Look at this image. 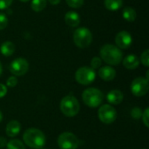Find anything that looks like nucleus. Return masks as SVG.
<instances>
[{
    "mask_svg": "<svg viewBox=\"0 0 149 149\" xmlns=\"http://www.w3.org/2000/svg\"><path fill=\"white\" fill-rule=\"evenodd\" d=\"M100 54L101 58L107 64L111 65H119L121 62L123 57V54L120 48L111 44H107L103 45L100 51Z\"/></svg>",
    "mask_w": 149,
    "mask_h": 149,
    "instance_id": "nucleus-1",
    "label": "nucleus"
},
{
    "mask_svg": "<svg viewBox=\"0 0 149 149\" xmlns=\"http://www.w3.org/2000/svg\"><path fill=\"white\" fill-rule=\"evenodd\" d=\"M23 139L28 147L33 149L42 148L45 144V136L44 133L37 128H29L25 130Z\"/></svg>",
    "mask_w": 149,
    "mask_h": 149,
    "instance_id": "nucleus-2",
    "label": "nucleus"
},
{
    "mask_svg": "<svg viewBox=\"0 0 149 149\" xmlns=\"http://www.w3.org/2000/svg\"><path fill=\"white\" fill-rule=\"evenodd\" d=\"M60 110L67 117L76 116L79 112V103L72 95H67L61 100Z\"/></svg>",
    "mask_w": 149,
    "mask_h": 149,
    "instance_id": "nucleus-3",
    "label": "nucleus"
},
{
    "mask_svg": "<svg viewBox=\"0 0 149 149\" xmlns=\"http://www.w3.org/2000/svg\"><path fill=\"white\" fill-rule=\"evenodd\" d=\"M82 100L87 107H97L102 103L104 100V95L102 92L99 89L87 88L82 93Z\"/></svg>",
    "mask_w": 149,
    "mask_h": 149,
    "instance_id": "nucleus-4",
    "label": "nucleus"
},
{
    "mask_svg": "<svg viewBox=\"0 0 149 149\" xmlns=\"http://www.w3.org/2000/svg\"><path fill=\"white\" fill-rule=\"evenodd\" d=\"M92 40V32L86 27L78 28L73 33V41L75 45L79 48H86L91 45Z\"/></svg>",
    "mask_w": 149,
    "mask_h": 149,
    "instance_id": "nucleus-5",
    "label": "nucleus"
},
{
    "mask_svg": "<svg viewBox=\"0 0 149 149\" xmlns=\"http://www.w3.org/2000/svg\"><path fill=\"white\" fill-rule=\"evenodd\" d=\"M96 73L91 67L83 66L77 70L75 73V79L78 83L86 86L93 83L95 79Z\"/></svg>",
    "mask_w": 149,
    "mask_h": 149,
    "instance_id": "nucleus-6",
    "label": "nucleus"
},
{
    "mask_svg": "<svg viewBox=\"0 0 149 149\" xmlns=\"http://www.w3.org/2000/svg\"><path fill=\"white\" fill-rule=\"evenodd\" d=\"M58 145L60 149H77L79 145V141L73 134L65 132L58 136Z\"/></svg>",
    "mask_w": 149,
    "mask_h": 149,
    "instance_id": "nucleus-7",
    "label": "nucleus"
},
{
    "mask_svg": "<svg viewBox=\"0 0 149 149\" xmlns=\"http://www.w3.org/2000/svg\"><path fill=\"white\" fill-rule=\"evenodd\" d=\"M98 116L101 122L105 124H111L116 120L117 112L112 106L103 105L98 111Z\"/></svg>",
    "mask_w": 149,
    "mask_h": 149,
    "instance_id": "nucleus-8",
    "label": "nucleus"
},
{
    "mask_svg": "<svg viewBox=\"0 0 149 149\" xmlns=\"http://www.w3.org/2000/svg\"><path fill=\"white\" fill-rule=\"evenodd\" d=\"M9 69L10 72L15 76H23L27 72L29 69V64L26 59L23 58H18L14 59L10 63Z\"/></svg>",
    "mask_w": 149,
    "mask_h": 149,
    "instance_id": "nucleus-9",
    "label": "nucleus"
},
{
    "mask_svg": "<svg viewBox=\"0 0 149 149\" xmlns=\"http://www.w3.org/2000/svg\"><path fill=\"white\" fill-rule=\"evenodd\" d=\"M148 81L142 77L134 79L131 84V91L133 94L138 97L144 96L145 94H147V93L148 92Z\"/></svg>",
    "mask_w": 149,
    "mask_h": 149,
    "instance_id": "nucleus-10",
    "label": "nucleus"
},
{
    "mask_svg": "<svg viewBox=\"0 0 149 149\" xmlns=\"http://www.w3.org/2000/svg\"><path fill=\"white\" fill-rule=\"evenodd\" d=\"M132 37L128 31H120L115 37V43L118 48L121 49H127L132 45Z\"/></svg>",
    "mask_w": 149,
    "mask_h": 149,
    "instance_id": "nucleus-11",
    "label": "nucleus"
},
{
    "mask_svg": "<svg viewBox=\"0 0 149 149\" xmlns=\"http://www.w3.org/2000/svg\"><path fill=\"white\" fill-rule=\"evenodd\" d=\"M99 76L105 81H111L115 78L116 72L111 66H103L99 70Z\"/></svg>",
    "mask_w": 149,
    "mask_h": 149,
    "instance_id": "nucleus-12",
    "label": "nucleus"
},
{
    "mask_svg": "<svg viewBox=\"0 0 149 149\" xmlns=\"http://www.w3.org/2000/svg\"><path fill=\"white\" fill-rule=\"evenodd\" d=\"M65 22L71 27H76L80 23V17L76 11H68L65 15Z\"/></svg>",
    "mask_w": 149,
    "mask_h": 149,
    "instance_id": "nucleus-13",
    "label": "nucleus"
},
{
    "mask_svg": "<svg viewBox=\"0 0 149 149\" xmlns=\"http://www.w3.org/2000/svg\"><path fill=\"white\" fill-rule=\"evenodd\" d=\"M140 65V60L136 55L130 54L127 55L124 59H123V65L129 70H134L136 69Z\"/></svg>",
    "mask_w": 149,
    "mask_h": 149,
    "instance_id": "nucleus-14",
    "label": "nucleus"
},
{
    "mask_svg": "<svg viewBox=\"0 0 149 149\" xmlns=\"http://www.w3.org/2000/svg\"><path fill=\"white\" fill-rule=\"evenodd\" d=\"M123 98H124V96H123L122 92H120L119 90H112L108 93V94L107 96L108 102L113 105L120 104L123 100Z\"/></svg>",
    "mask_w": 149,
    "mask_h": 149,
    "instance_id": "nucleus-15",
    "label": "nucleus"
},
{
    "mask_svg": "<svg viewBox=\"0 0 149 149\" xmlns=\"http://www.w3.org/2000/svg\"><path fill=\"white\" fill-rule=\"evenodd\" d=\"M20 129H21L20 123L17 120H11L6 126V134L9 137H15L19 134Z\"/></svg>",
    "mask_w": 149,
    "mask_h": 149,
    "instance_id": "nucleus-16",
    "label": "nucleus"
},
{
    "mask_svg": "<svg viewBox=\"0 0 149 149\" xmlns=\"http://www.w3.org/2000/svg\"><path fill=\"white\" fill-rule=\"evenodd\" d=\"M15 45L10 42V41H5L2 44L1 47H0V51H1V53L5 56V57H10L11 56L14 52H15Z\"/></svg>",
    "mask_w": 149,
    "mask_h": 149,
    "instance_id": "nucleus-17",
    "label": "nucleus"
},
{
    "mask_svg": "<svg viewBox=\"0 0 149 149\" xmlns=\"http://www.w3.org/2000/svg\"><path fill=\"white\" fill-rule=\"evenodd\" d=\"M123 4V0H105V6L109 10H117Z\"/></svg>",
    "mask_w": 149,
    "mask_h": 149,
    "instance_id": "nucleus-18",
    "label": "nucleus"
},
{
    "mask_svg": "<svg viewBox=\"0 0 149 149\" xmlns=\"http://www.w3.org/2000/svg\"><path fill=\"white\" fill-rule=\"evenodd\" d=\"M122 15H123V17L128 22H134L136 18V11L131 7L124 8L122 11Z\"/></svg>",
    "mask_w": 149,
    "mask_h": 149,
    "instance_id": "nucleus-19",
    "label": "nucleus"
},
{
    "mask_svg": "<svg viewBox=\"0 0 149 149\" xmlns=\"http://www.w3.org/2000/svg\"><path fill=\"white\" fill-rule=\"evenodd\" d=\"M45 6H46V0H32L31 3V9L36 12H39L43 10L45 8Z\"/></svg>",
    "mask_w": 149,
    "mask_h": 149,
    "instance_id": "nucleus-20",
    "label": "nucleus"
},
{
    "mask_svg": "<svg viewBox=\"0 0 149 149\" xmlns=\"http://www.w3.org/2000/svg\"><path fill=\"white\" fill-rule=\"evenodd\" d=\"M7 149H25L24 145L19 140H11L6 144Z\"/></svg>",
    "mask_w": 149,
    "mask_h": 149,
    "instance_id": "nucleus-21",
    "label": "nucleus"
},
{
    "mask_svg": "<svg viewBox=\"0 0 149 149\" xmlns=\"http://www.w3.org/2000/svg\"><path fill=\"white\" fill-rule=\"evenodd\" d=\"M65 1L66 3L72 8H80L84 3V0H65Z\"/></svg>",
    "mask_w": 149,
    "mask_h": 149,
    "instance_id": "nucleus-22",
    "label": "nucleus"
},
{
    "mask_svg": "<svg viewBox=\"0 0 149 149\" xmlns=\"http://www.w3.org/2000/svg\"><path fill=\"white\" fill-rule=\"evenodd\" d=\"M141 61L145 66H149V51L148 49L142 52L141 56Z\"/></svg>",
    "mask_w": 149,
    "mask_h": 149,
    "instance_id": "nucleus-23",
    "label": "nucleus"
},
{
    "mask_svg": "<svg viewBox=\"0 0 149 149\" xmlns=\"http://www.w3.org/2000/svg\"><path fill=\"white\" fill-rule=\"evenodd\" d=\"M101 63H102V62H101L100 58H99V57H94V58H93L92 60H91V68H93V70H94V69H98V68L100 67Z\"/></svg>",
    "mask_w": 149,
    "mask_h": 149,
    "instance_id": "nucleus-24",
    "label": "nucleus"
},
{
    "mask_svg": "<svg viewBox=\"0 0 149 149\" xmlns=\"http://www.w3.org/2000/svg\"><path fill=\"white\" fill-rule=\"evenodd\" d=\"M8 24V18L4 13H0V30L6 28Z\"/></svg>",
    "mask_w": 149,
    "mask_h": 149,
    "instance_id": "nucleus-25",
    "label": "nucleus"
},
{
    "mask_svg": "<svg viewBox=\"0 0 149 149\" xmlns=\"http://www.w3.org/2000/svg\"><path fill=\"white\" fill-rule=\"evenodd\" d=\"M141 115H142V111L141 110V108L134 107V108L132 109V111H131V116L134 119L138 120V119H140L141 117Z\"/></svg>",
    "mask_w": 149,
    "mask_h": 149,
    "instance_id": "nucleus-26",
    "label": "nucleus"
},
{
    "mask_svg": "<svg viewBox=\"0 0 149 149\" xmlns=\"http://www.w3.org/2000/svg\"><path fill=\"white\" fill-rule=\"evenodd\" d=\"M142 121L144 123V125L147 127H149V109L148 108H146L145 111L142 113Z\"/></svg>",
    "mask_w": 149,
    "mask_h": 149,
    "instance_id": "nucleus-27",
    "label": "nucleus"
},
{
    "mask_svg": "<svg viewBox=\"0 0 149 149\" xmlns=\"http://www.w3.org/2000/svg\"><path fill=\"white\" fill-rule=\"evenodd\" d=\"M13 0H0V10L8 9L12 3Z\"/></svg>",
    "mask_w": 149,
    "mask_h": 149,
    "instance_id": "nucleus-28",
    "label": "nucleus"
},
{
    "mask_svg": "<svg viewBox=\"0 0 149 149\" xmlns=\"http://www.w3.org/2000/svg\"><path fill=\"white\" fill-rule=\"evenodd\" d=\"M6 84H7V86L14 87V86H16L17 84V78H16L15 76H11V77H10V78L7 79Z\"/></svg>",
    "mask_w": 149,
    "mask_h": 149,
    "instance_id": "nucleus-29",
    "label": "nucleus"
},
{
    "mask_svg": "<svg viewBox=\"0 0 149 149\" xmlns=\"http://www.w3.org/2000/svg\"><path fill=\"white\" fill-rule=\"evenodd\" d=\"M6 93H7V87L4 85L0 84V98L4 97Z\"/></svg>",
    "mask_w": 149,
    "mask_h": 149,
    "instance_id": "nucleus-30",
    "label": "nucleus"
},
{
    "mask_svg": "<svg viewBox=\"0 0 149 149\" xmlns=\"http://www.w3.org/2000/svg\"><path fill=\"white\" fill-rule=\"evenodd\" d=\"M7 144V141L5 140V138L0 137V148H3V147H5Z\"/></svg>",
    "mask_w": 149,
    "mask_h": 149,
    "instance_id": "nucleus-31",
    "label": "nucleus"
},
{
    "mask_svg": "<svg viewBox=\"0 0 149 149\" xmlns=\"http://www.w3.org/2000/svg\"><path fill=\"white\" fill-rule=\"evenodd\" d=\"M49 3L52 5H57L60 3V0H48Z\"/></svg>",
    "mask_w": 149,
    "mask_h": 149,
    "instance_id": "nucleus-32",
    "label": "nucleus"
},
{
    "mask_svg": "<svg viewBox=\"0 0 149 149\" xmlns=\"http://www.w3.org/2000/svg\"><path fill=\"white\" fill-rule=\"evenodd\" d=\"M2 72H3V67H2V64H1V62H0V76H1V74H2Z\"/></svg>",
    "mask_w": 149,
    "mask_h": 149,
    "instance_id": "nucleus-33",
    "label": "nucleus"
},
{
    "mask_svg": "<svg viewBox=\"0 0 149 149\" xmlns=\"http://www.w3.org/2000/svg\"><path fill=\"white\" fill-rule=\"evenodd\" d=\"M2 120H3V113H2V112L0 111V122L2 121Z\"/></svg>",
    "mask_w": 149,
    "mask_h": 149,
    "instance_id": "nucleus-34",
    "label": "nucleus"
},
{
    "mask_svg": "<svg viewBox=\"0 0 149 149\" xmlns=\"http://www.w3.org/2000/svg\"><path fill=\"white\" fill-rule=\"evenodd\" d=\"M19 1H21V2H24V3H26V2H28V1H30V0H19Z\"/></svg>",
    "mask_w": 149,
    "mask_h": 149,
    "instance_id": "nucleus-35",
    "label": "nucleus"
},
{
    "mask_svg": "<svg viewBox=\"0 0 149 149\" xmlns=\"http://www.w3.org/2000/svg\"><path fill=\"white\" fill-rule=\"evenodd\" d=\"M40 149H45V148H40Z\"/></svg>",
    "mask_w": 149,
    "mask_h": 149,
    "instance_id": "nucleus-36",
    "label": "nucleus"
},
{
    "mask_svg": "<svg viewBox=\"0 0 149 149\" xmlns=\"http://www.w3.org/2000/svg\"><path fill=\"white\" fill-rule=\"evenodd\" d=\"M143 149H146V148H143Z\"/></svg>",
    "mask_w": 149,
    "mask_h": 149,
    "instance_id": "nucleus-37",
    "label": "nucleus"
}]
</instances>
